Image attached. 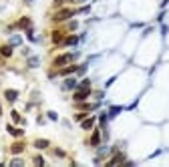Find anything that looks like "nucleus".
I'll list each match as a JSON object with an SVG mask.
<instances>
[{
  "label": "nucleus",
  "mask_w": 169,
  "mask_h": 167,
  "mask_svg": "<svg viewBox=\"0 0 169 167\" xmlns=\"http://www.w3.org/2000/svg\"><path fill=\"white\" fill-rule=\"evenodd\" d=\"M74 14V10H71V8H62V10H59V12L54 14V22H62V20H68L71 16Z\"/></svg>",
  "instance_id": "f03ea898"
},
{
  "label": "nucleus",
  "mask_w": 169,
  "mask_h": 167,
  "mask_svg": "<svg viewBox=\"0 0 169 167\" xmlns=\"http://www.w3.org/2000/svg\"><path fill=\"white\" fill-rule=\"evenodd\" d=\"M10 165H22V161L20 159H12V161H10Z\"/></svg>",
  "instance_id": "393cba45"
},
{
  "label": "nucleus",
  "mask_w": 169,
  "mask_h": 167,
  "mask_svg": "<svg viewBox=\"0 0 169 167\" xmlns=\"http://www.w3.org/2000/svg\"><path fill=\"white\" fill-rule=\"evenodd\" d=\"M10 151H12V153H22V151H24V143H14L12 147H10Z\"/></svg>",
  "instance_id": "1a4fd4ad"
},
{
  "label": "nucleus",
  "mask_w": 169,
  "mask_h": 167,
  "mask_svg": "<svg viewBox=\"0 0 169 167\" xmlns=\"http://www.w3.org/2000/svg\"><path fill=\"white\" fill-rule=\"evenodd\" d=\"M74 59H79V53H68V54H62V56H56L54 59V67H65L68 62H73Z\"/></svg>",
  "instance_id": "f257e3e1"
},
{
  "label": "nucleus",
  "mask_w": 169,
  "mask_h": 167,
  "mask_svg": "<svg viewBox=\"0 0 169 167\" xmlns=\"http://www.w3.org/2000/svg\"><path fill=\"white\" fill-rule=\"evenodd\" d=\"M121 161H123V155H121V153H119V155H115V157H113V159L109 161L107 165H115V163H121Z\"/></svg>",
  "instance_id": "2eb2a0df"
},
{
  "label": "nucleus",
  "mask_w": 169,
  "mask_h": 167,
  "mask_svg": "<svg viewBox=\"0 0 169 167\" xmlns=\"http://www.w3.org/2000/svg\"><path fill=\"white\" fill-rule=\"evenodd\" d=\"M28 67H38V59H36V56H30V59H28Z\"/></svg>",
  "instance_id": "f3484780"
},
{
  "label": "nucleus",
  "mask_w": 169,
  "mask_h": 167,
  "mask_svg": "<svg viewBox=\"0 0 169 167\" xmlns=\"http://www.w3.org/2000/svg\"><path fill=\"white\" fill-rule=\"evenodd\" d=\"M85 117H87V115H85V113H79V115H74V121H83V119H85Z\"/></svg>",
  "instance_id": "4be33fe9"
},
{
  "label": "nucleus",
  "mask_w": 169,
  "mask_h": 167,
  "mask_svg": "<svg viewBox=\"0 0 169 167\" xmlns=\"http://www.w3.org/2000/svg\"><path fill=\"white\" fill-rule=\"evenodd\" d=\"M89 95H91V89H79V91L74 93V101H77V103H81V101L87 99Z\"/></svg>",
  "instance_id": "7ed1b4c3"
},
{
  "label": "nucleus",
  "mask_w": 169,
  "mask_h": 167,
  "mask_svg": "<svg viewBox=\"0 0 169 167\" xmlns=\"http://www.w3.org/2000/svg\"><path fill=\"white\" fill-rule=\"evenodd\" d=\"M54 155H56V157H65V151H62V149H54Z\"/></svg>",
  "instance_id": "aec40b11"
},
{
  "label": "nucleus",
  "mask_w": 169,
  "mask_h": 167,
  "mask_svg": "<svg viewBox=\"0 0 169 167\" xmlns=\"http://www.w3.org/2000/svg\"><path fill=\"white\" fill-rule=\"evenodd\" d=\"M81 127L85 129V131H89V129H93V127H95V117H89V119H85V121L81 123Z\"/></svg>",
  "instance_id": "423d86ee"
},
{
  "label": "nucleus",
  "mask_w": 169,
  "mask_h": 167,
  "mask_svg": "<svg viewBox=\"0 0 169 167\" xmlns=\"http://www.w3.org/2000/svg\"><path fill=\"white\" fill-rule=\"evenodd\" d=\"M79 87V83H77V79H67L65 80V85H62V89L65 91H73V89Z\"/></svg>",
  "instance_id": "20e7f679"
},
{
  "label": "nucleus",
  "mask_w": 169,
  "mask_h": 167,
  "mask_svg": "<svg viewBox=\"0 0 169 167\" xmlns=\"http://www.w3.org/2000/svg\"><path fill=\"white\" fill-rule=\"evenodd\" d=\"M99 141H101L99 131H95V133H93V137H91V145H99Z\"/></svg>",
  "instance_id": "4468645a"
},
{
  "label": "nucleus",
  "mask_w": 169,
  "mask_h": 167,
  "mask_svg": "<svg viewBox=\"0 0 169 167\" xmlns=\"http://www.w3.org/2000/svg\"><path fill=\"white\" fill-rule=\"evenodd\" d=\"M105 153H109V147H101V149H99V155H105Z\"/></svg>",
  "instance_id": "b1692460"
},
{
  "label": "nucleus",
  "mask_w": 169,
  "mask_h": 167,
  "mask_svg": "<svg viewBox=\"0 0 169 167\" xmlns=\"http://www.w3.org/2000/svg\"><path fill=\"white\" fill-rule=\"evenodd\" d=\"M79 42V36H68V38L62 40V44H67V47H73V44H77Z\"/></svg>",
  "instance_id": "f8f14e48"
},
{
  "label": "nucleus",
  "mask_w": 169,
  "mask_h": 167,
  "mask_svg": "<svg viewBox=\"0 0 169 167\" xmlns=\"http://www.w3.org/2000/svg\"><path fill=\"white\" fill-rule=\"evenodd\" d=\"M0 54H2V56H10V54H12V47H10V44L2 47L0 48Z\"/></svg>",
  "instance_id": "ddd939ff"
},
{
  "label": "nucleus",
  "mask_w": 169,
  "mask_h": 167,
  "mask_svg": "<svg viewBox=\"0 0 169 167\" xmlns=\"http://www.w3.org/2000/svg\"><path fill=\"white\" fill-rule=\"evenodd\" d=\"M18 26H22V28H24V26H30V20H28V18H22L20 22H18Z\"/></svg>",
  "instance_id": "a211bd4d"
},
{
  "label": "nucleus",
  "mask_w": 169,
  "mask_h": 167,
  "mask_svg": "<svg viewBox=\"0 0 169 167\" xmlns=\"http://www.w3.org/2000/svg\"><path fill=\"white\" fill-rule=\"evenodd\" d=\"M34 147H36V149H47L48 147V141L47 139H36V141H34Z\"/></svg>",
  "instance_id": "9b49d317"
},
{
  "label": "nucleus",
  "mask_w": 169,
  "mask_h": 167,
  "mask_svg": "<svg viewBox=\"0 0 169 167\" xmlns=\"http://www.w3.org/2000/svg\"><path fill=\"white\" fill-rule=\"evenodd\" d=\"M8 133L12 135V137H22V133H24V131H22V129H14L12 125H8Z\"/></svg>",
  "instance_id": "9d476101"
},
{
  "label": "nucleus",
  "mask_w": 169,
  "mask_h": 167,
  "mask_svg": "<svg viewBox=\"0 0 169 167\" xmlns=\"http://www.w3.org/2000/svg\"><path fill=\"white\" fill-rule=\"evenodd\" d=\"M34 163H36V165H44V159H42V157H34Z\"/></svg>",
  "instance_id": "412c9836"
},
{
  "label": "nucleus",
  "mask_w": 169,
  "mask_h": 167,
  "mask_svg": "<svg viewBox=\"0 0 169 167\" xmlns=\"http://www.w3.org/2000/svg\"><path fill=\"white\" fill-rule=\"evenodd\" d=\"M48 119H53V121H56V113H54V111H48Z\"/></svg>",
  "instance_id": "5701e85b"
},
{
  "label": "nucleus",
  "mask_w": 169,
  "mask_h": 167,
  "mask_svg": "<svg viewBox=\"0 0 169 167\" xmlns=\"http://www.w3.org/2000/svg\"><path fill=\"white\" fill-rule=\"evenodd\" d=\"M77 2H83V0H77Z\"/></svg>",
  "instance_id": "bb28decb"
},
{
  "label": "nucleus",
  "mask_w": 169,
  "mask_h": 167,
  "mask_svg": "<svg viewBox=\"0 0 169 167\" xmlns=\"http://www.w3.org/2000/svg\"><path fill=\"white\" fill-rule=\"evenodd\" d=\"M32 2H36V0H26V4H32Z\"/></svg>",
  "instance_id": "a878e982"
},
{
  "label": "nucleus",
  "mask_w": 169,
  "mask_h": 167,
  "mask_svg": "<svg viewBox=\"0 0 169 167\" xmlns=\"http://www.w3.org/2000/svg\"><path fill=\"white\" fill-rule=\"evenodd\" d=\"M20 42H22V38L18 36V34H12V36H10V40H8V44H10V47H18Z\"/></svg>",
  "instance_id": "6e6552de"
},
{
  "label": "nucleus",
  "mask_w": 169,
  "mask_h": 167,
  "mask_svg": "<svg viewBox=\"0 0 169 167\" xmlns=\"http://www.w3.org/2000/svg\"><path fill=\"white\" fill-rule=\"evenodd\" d=\"M4 97H6L8 103H14V101L18 99V91H12V89H8L6 93H4Z\"/></svg>",
  "instance_id": "39448f33"
},
{
  "label": "nucleus",
  "mask_w": 169,
  "mask_h": 167,
  "mask_svg": "<svg viewBox=\"0 0 169 167\" xmlns=\"http://www.w3.org/2000/svg\"><path fill=\"white\" fill-rule=\"evenodd\" d=\"M10 115H12V119L16 121V123H20V121H22V119H20V115L16 113V111H12V113H10Z\"/></svg>",
  "instance_id": "6ab92c4d"
},
{
  "label": "nucleus",
  "mask_w": 169,
  "mask_h": 167,
  "mask_svg": "<svg viewBox=\"0 0 169 167\" xmlns=\"http://www.w3.org/2000/svg\"><path fill=\"white\" fill-rule=\"evenodd\" d=\"M89 85H91V80L85 79V80H81V83H79V87H77V89H91Z\"/></svg>",
  "instance_id": "dca6fc26"
},
{
  "label": "nucleus",
  "mask_w": 169,
  "mask_h": 167,
  "mask_svg": "<svg viewBox=\"0 0 169 167\" xmlns=\"http://www.w3.org/2000/svg\"><path fill=\"white\" fill-rule=\"evenodd\" d=\"M77 68H79V67H74V65H68V67L61 68V74H62V77H68L71 73H77Z\"/></svg>",
  "instance_id": "0eeeda50"
}]
</instances>
